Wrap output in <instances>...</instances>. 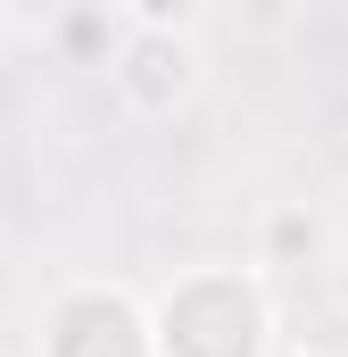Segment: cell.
<instances>
[{
  "label": "cell",
  "instance_id": "3",
  "mask_svg": "<svg viewBox=\"0 0 348 357\" xmlns=\"http://www.w3.org/2000/svg\"><path fill=\"white\" fill-rule=\"evenodd\" d=\"M340 291H348V266H340Z\"/></svg>",
  "mask_w": 348,
  "mask_h": 357
},
{
  "label": "cell",
  "instance_id": "1",
  "mask_svg": "<svg viewBox=\"0 0 348 357\" xmlns=\"http://www.w3.org/2000/svg\"><path fill=\"white\" fill-rule=\"evenodd\" d=\"M191 84H199V50L182 33H141L125 50V91L141 108H174V100H191Z\"/></svg>",
  "mask_w": 348,
  "mask_h": 357
},
{
  "label": "cell",
  "instance_id": "2",
  "mask_svg": "<svg viewBox=\"0 0 348 357\" xmlns=\"http://www.w3.org/2000/svg\"><path fill=\"white\" fill-rule=\"evenodd\" d=\"M141 17V33H191L199 25V0H125Z\"/></svg>",
  "mask_w": 348,
  "mask_h": 357
}]
</instances>
